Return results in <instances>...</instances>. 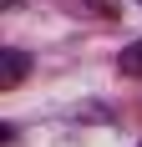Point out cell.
I'll list each match as a JSON object with an SVG mask.
<instances>
[{
	"label": "cell",
	"mask_w": 142,
	"mask_h": 147,
	"mask_svg": "<svg viewBox=\"0 0 142 147\" xmlns=\"http://www.w3.org/2000/svg\"><path fill=\"white\" fill-rule=\"evenodd\" d=\"M0 91H15L20 81H26V71H30V61H26V51H0Z\"/></svg>",
	"instance_id": "1"
},
{
	"label": "cell",
	"mask_w": 142,
	"mask_h": 147,
	"mask_svg": "<svg viewBox=\"0 0 142 147\" xmlns=\"http://www.w3.org/2000/svg\"><path fill=\"white\" fill-rule=\"evenodd\" d=\"M117 71H122V76H137V81H142V41H132L127 51L117 56Z\"/></svg>",
	"instance_id": "2"
},
{
	"label": "cell",
	"mask_w": 142,
	"mask_h": 147,
	"mask_svg": "<svg viewBox=\"0 0 142 147\" xmlns=\"http://www.w3.org/2000/svg\"><path fill=\"white\" fill-rule=\"evenodd\" d=\"M5 5H20V0H5Z\"/></svg>",
	"instance_id": "3"
}]
</instances>
